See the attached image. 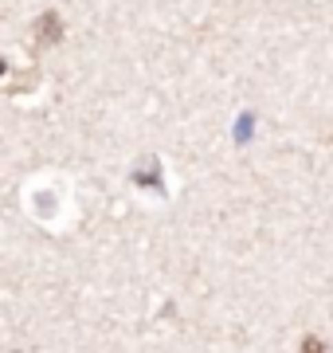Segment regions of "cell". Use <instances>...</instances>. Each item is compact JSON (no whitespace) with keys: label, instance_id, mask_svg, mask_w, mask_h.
<instances>
[{"label":"cell","instance_id":"cell-1","mask_svg":"<svg viewBox=\"0 0 333 353\" xmlns=\"http://www.w3.org/2000/svg\"><path fill=\"white\" fill-rule=\"evenodd\" d=\"M39 36H43V39H55V36H59V16H52V12L43 16V20H39Z\"/></svg>","mask_w":333,"mask_h":353},{"label":"cell","instance_id":"cell-2","mask_svg":"<svg viewBox=\"0 0 333 353\" xmlns=\"http://www.w3.org/2000/svg\"><path fill=\"white\" fill-rule=\"evenodd\" d=\"M302 353H325V345H321V341L314 338V334H310V338L302 341Z\"/></svg>","mask_w":333,"mask_h":353}]
</instances>
